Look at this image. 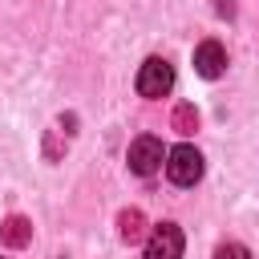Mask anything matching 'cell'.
I'll return each instance as SVG.
<instances>
[{"label":"cell","instance_id":"6da1fadb","mask_svg":"<svg viewBox=\"0 0 259 259\" xmlns=\"http://www.w3.org/2000/svg\"><path fill=\"white\" fill-rule=\"evenodd\" d=\"M138 93L142 97H166L170 89H174V65L166 61V57H146L142 61V69H138Z\"/></svg>","mask_w":259,"mask_h":259},{"label":"cell","instance_id":"7a4b0ae2","mask_svg":"<svg viewBox=\"0 0 259 259\" xmlns=\"http://www.w3.org/2000/svg\"><path fill=\"white\" fill-rule=\"evenodd\" d=\"M166 178H170L174 186H194V182L202 178V154H198L190 142L166 150Z\"/></svg>","mask_w":259,"mask_h":259},{"label":"cell","instance_id":"3957f363","mask_svg":"<svg viewBox=\"0 0 259 259\" xmlns=\"http://www.w3.org/2000/svg\"><path fill=\"white\" fill-rule=\"evenodd\" d=\"M125 162H130V170H134L138 178H150V174H158V166L166 162V150H162V142H158L154 134H142V138L130 142Z\"/></svg>","mask_w":259,"mask_h":259},{"label":"cell","instance_id":"277c9868","mask_svg":"<svg viewBox=\"0 0 259 259\" xmlns=\"http://www.w3.org/2000/svg\"><path fill=\"white\" fill-rule=\"evenodd\" d=\"M146 259H182V231H178V223H158L150 231Z\"/></svg>","mask_w":259,"mask_h":259},{"label":"cell","instance_id":"5b68a950","mask_svg":"<svg viewBox=\"0 0 259 259\" xmlns=\"http://www.w3.org/2000/svg\"><path fill=\"white\" fill-rule=\"evenodd\" d=\"M194 73L206 77V81L223 77V73H227V49H223L219 40H198V45H194Z\"/></svg>","mask_w":259,"mask_h":259},{"label":"cell","instance_id":"8992f818","mask_svg":"<svg viewBox=\"0 0 259 259\" xmlns=\"http://www.w3.org/2000/svg\"><path fill=\"white\" fill-rule=\"evenodd\" d=\"M0 239H4V247L20 251V247H28V243H32V223H28L24 214H8V219H4V227H0Z\"/></svg>","mask_w":259,"mask_h":259},{"label":"cell","instance_id":"52a82bcc","mask_svg":"<svg viewBox=\"0 0 259 259\" xmlns=\"http://www.w3.org/2000/svg\"><path fill=\"white\" fill-rule=\"evenodd\" d=\"M117 235H121V243H142V239H146V214H142L138 206L121 210V214H117Z\"/></svg>","mask_w":259,"mask_h":259},{"label":"cell","instance_id":"ba28073f","mask_svg":"<svg viewBox=\"0 0 259 259\" xmlns=\"http://www.w3.org/2000/svg\"><path fill=\"white\" fill-rule=\"evenodd\" d=\"M170 125H174L178 134H194V130H198V109H194L190 101L174 105V113H170Z\"/></svg>","mask_w":259,"mask_h":259},{"label":"cell","instance_id":"9c48e42d","mask_svg":"<svg viewBox=\"0 0 259 259\" xmlns=\"http://www.w3.org/2000/svg\"><path fill=\"white\" fill-rule=\"evenodd\" d=\"M214 259H251V251L243 243H219L214 247Z\"/></svg>","mask_w":259,"mask_h":259}]
</instances>
